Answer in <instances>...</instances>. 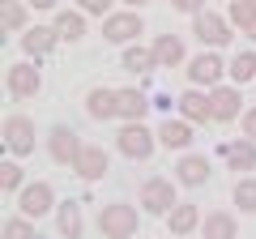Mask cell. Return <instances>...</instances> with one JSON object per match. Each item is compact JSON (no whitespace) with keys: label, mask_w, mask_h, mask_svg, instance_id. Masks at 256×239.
Returning <instances> with one entry per match:
<instances>
[{"label":"cell","mask_w":256,"mask_h":239,"mask_svg":"<svg viewBox=\"0 0 256 239\" xmlns=\"http://www.w3.org/2000/svg\"><path fill=\"white\" fill-rule=\"evenodd\" d=\"M239 120H244V137H248V141H256V107H248Z\"/></svg>","instance_id":"836d02e7"},{"label":"cell","mask_w":256,"mask_h":239,"mask_svg":"<svg viewBox=\"0 0 256 239\" xmlns=\"http://www.w3.org/2000/svg\"><path fill=\"white\" fill-rule=\"evenodd\" d=\"M248 38H252V43H256V26H252V30H248Z\"/></svg>","instance_id":"8d00e7d4"},{"label":"cell","mask_w":256,"mask_h":239,"mask_svg":"<svg viewBox=\"0 0 256 239\" xmlns=\"http://www.w3.org/2000/svg\"><path fill=\"white\" fill-rule=\"evenodd\" d=\"M222 158H226L230 171H256V141H248V137L226 141L222 146Z\"/></svg>","instance_id":"9a60e30c"},{"label":"cell","mask_w":256,"mask_h":239,"mask_svg":"<svg viewBox=\"0 0 256 239\" xmlns=\"http://www.w3.org/2000/svg\"><path fill=\"white\" fill-rule=\"evenodd\" d=\"M150 52H154V60H158V68H180L184 64V38L180 34H158L154 43H150Z\"/></svg>","instance_id":"5bb4252c"},{"label":"cell","mask_w":256,"mask_h":239,"mask_svg":"<svg viewBox=\"0 0 256 239\" xmlns=\"http://www.w3.org/2000/svg\"><path fill=\"white\" fill-rule=\"evenodd\" d=\"M116 146H120V154H124L128 162H146V158L154 154V146H158V132H150L146 124H124V128L116 132Z\"/></svg>","instance_id":"7a4b0ae2"},{"label":"cell","mask_w":256,"mask_h":239,"mask_svg":"<svg viewBox=\"0 0 256 239\" xmlns=\"http://www.w3.org/2000/svg\"><path fill=\"white\" fill-rule=\"evenodd\" d=\"M196 222H201V214H196V205H188V201H180L171 214H166V226H171L175 235H192Z\"/></svg>","instance_id":"cb8c5ba5"},{"label":"cell","mask_w":256,"mask_h":239,"mask_svg":"<svg viewBox=\"0 0 256 239\" xmlns=\"http://www.w3.org/2000/svg\"><path fill=\"white\" fill-rule=\"evenodd\" d=\"M4 150L13 158H26L34 150V120L30 116H9L4 120Z\"/></svg>","instance_id":"ba28073f"},{"label":"cell","mask_w":256,"mask_h":239,"mask_svg":"<svg viewBox=\"0 0 256 239\" xmlns=\"http://www.w3.org/2000/svg\"><path fill=\"white\" fill-rule=\"evenodd\" d=\"M73 171L82 175L86 184L102 180V175H107V150H102V146H82V158H77V166H73Z\"/></svg>","instance_id":"2e32d148"},{"label":"cell","mask_w":256,"mask_h":239,"mask_svg":"<svg viewBox=\"0 0 256 239\" xmlns=\"http://www.w3.org/2000/svg\"><path fill=\"white\" fill-rule=\"evenodd\" d=\"M235 210L256 214V180H252V175H244V180L235 184Z\"/></svg>","instance_id":"f1b7e54d"},{"label":"cell","mask_w":256,"mask_h":239,"mask_svg":"<svg viewBox=\"0 0 256 239\" xmlns=\"http://www.w3.org/2000/svg\"><path fill=\"white\" fill-rule=\"evenodd\" d=\"M56 43H60L56 26H30V30H22V52H26L30 60H43V56H52Z\"/></svg>","instance_id":"8fae6325"},{"label":"cell","mask_w":256,"mask_h":239,"mask_svg":"<svg viewBox=\"0 0 256 239\" xmlns=\"http://www.w3.org/2000/svg\"><path fill=\"white\" fill-rule=\"evenodd\" d=\"M175 205H180V196H175V184L171 180H162V175H154V180H146L141 184V210L146 214H171Z\"/></svg>","instance_id":"5b68a950"},{"label":"cell","mask_w":256,"mask_h":239,"mask_svg":"<svg viewBox=\"0 0 256 239\" xmlns=\"http://www.w3.org/2000/svg\"><path fill=\"white\" fill-rule=\"evenodd\" d=\"M196 26H192V34L201 38V43H210V47H226L230 43V22L226 18H218V13H201V18H192Z\"/></svg>","instance_id":"7c38bea8"},{"label":"cell","mask_w":256,"mask_h":239,"mask_svg":"<svg viewBox=\"0 0 256 239\" xmlns=\"http://www.w3.org/2000/svg\"><path fill=\"white\" fill-rule=\"evenodd\" d=\"M4 82H9V94H13V98H34L38 86H43V77H38V68L30 64V60H18V64H9Z\"/></svg>","instance_id":"9c48e42d"},{"label":"cell","mask_w":256,"mask_h":239,"mask_svg":"<svg viewBox=\"0 0 256 239\" xmlns=\"http://www.w3.org/2000/svg\"><path fill=\"white\" fill-rule=\"evenodd\" d=\"M230 26H239V30L256 26V0H230Z\"/></svg>","instance_id":"83f0119b"},{"label":"cell","mask_w":256,"mask_h":239,"mask_svg":"<svg viewBox=\"0 0 256 239\" xmlns=\"http://www.w3.org/2000/svg\"><path fill=\"white\" fill-rule=\"evenodd\" d=\"M171 4L180 13H188V18H201V13H205V0H171Z\"/></svg>","instance_id":"d6a6232c"},{"label":"cell","mask_w":256,"mask_h":239,"mask_svg":"<svg viewBox=\"0 0 256 239\" xmlns=\"http://www.w3.org/2000/svg\"><path fill=\"white\" fill-rule=\"evenodd\" d=\"M184 73H188V86H192V90H218L226 64H222V56L205 52V56H196V60H188V68H184Z\"/></svg>","instance_id":"277c9868"},{"label":"cell","mask_w":256,"mask_h":239,"mask_svg":"<svg viewBox=\"0 0 256 239\" xmlns=\"http://www.w3.org/2000/svg\"><path fill=\"white\" fill-rule=\"evenodd\" d=\"M180 116L188 120V124H205V120H214V116H210V94L188 86V94L180 98Z\"/></svg>","instance_id":"ffe728a7"},{"label":"cell","mask_w":256,"mask_h":239,"mask_svg":"<svg viewBox=\"0 0 256 239\" xmlns=\"http://www.w3.org/2000/svg\"><path fill=\"white\" fill-rule=\"evenodd\" d=\"M52 26H56V34H60L64 43H77V38H86V13L82 9H60Z\"/></svg>","instance_id":"d6986e66"},{"label":"cell","mask_w":256,"mask_h":239,"mask_svg":"<svg viewBox=\"0 0 256 239\" xmlns=\"http://www.w3.org/2000/svg\"><path fill=\"white\" fill-rule=\"evenodd\" d=\"M137 226H141L137 210L124 205V201H111V205H102V210H98V230H102V239H132V235H137Z\"/></svg>","instance_id":"6da1fadb"},{"label":"cell","mask_w":256,"mask_h":239,"mask_svg":"<svg viewBox=\"0 0 256 239\" xmlns=\"http://www.w3.org/2000/svg\"><path fill=\"white\" fill-rule=\"evenodd\" d=\"M56 226L64 239H82V201H64L56 214Z\"/></svg>","instance_id":"603a6c76"},{"label":"cell","mask_w":256,"mask_h":239,"mask_svg":"<svg viewBox=\"0 0 256 239\" xmlns=\"http://www.w3.org/2000/svg\"><path fill=\"white\" fill-rule=\"evenodd\" d=\"M235 235H239V222L230 218L226 210L205 214V222H201V239H235Z\"/></svg>","instance_id":"7402d4cb"},{"label":"cell","mask_w":256,"mask_h":239,"mask_svg":"<svg viewBox=\"0 0 256 239\" xmlns=\"http://www.w3.org/2000/svg\"><path fill=\"white\" fill-rule=\"evenodd\" d=\"M0 30H4V34L30 30L26 26V4H22V0H0Z\"/></svg>","instance_id":"d4e9b609"},{"label":"cell","mask_w":256,"mask_h":239,"mask_svg":"<svg viewBox=\"0 0 256 239\" xmlns=\"http://www.w3.org/2000/svg\"><path fill=\"white\" fill-rule=\"evenodd\" d=\"M210 116H214V124H230V120L244 116V98H239L235 86H218V90H210Z\"/></svg>","instance_id":"30bf717a"},{"label":"cell","mask_w":256,"mask_h":239,"mask_svg":"<svg viewBox=\"0 0 256 239\" xmlns=\"http://www.w3.org/2000/svg\"><path fill=\"white\" fill-rule=\"evenodd\" d=\"M18 205H22V218H43V214H52V205H56V188L52 184H43V180H34V184H26L18 192Z\"/></svg>","instance_id":"52a82bcc"},{"label":"cell","mask_w":256,"mask_h":239,"mask_svg":"<svg viewBox=\"0 0 256 239\" xmlns=\"http://www.w3.org/2000/svg\"><path fill=\"white\" fill-rule=\"evenodd\" d=\"M77 9H82L86 18L94 13V18H102V22H107V18H111V0H77Z\"/></svg>","instance_id":"1f68e13d"},{"label":"cell","mask_w":256,"mask_h":239,"mask_svg":"<svg viewBox=\"0 0 256 239\" xmlns=\"http://www.w3.org/2000/svg\"><path fill=\"white\" fill-rule=\"evenodd\" d=\"M230 82L244 86V82H256V52H239L230 60Z\"/></svg>","instance_id":"4316f807"},{"label":"cell","mask_w":256,"mask_h":239,"mask_svg":"<svg viewBox=\"0 0 256 239\" xmlns=\"http://www.w3.org/2000/svg\"><path fill=\"white\" fill-rule=\"evenodd\" d=\"M184 239H188V235H184ZM192 239H196V235H192Z\"/></svg>","instance_id":"74e56055"},{"label":"cell","mask_w":256,"mask_h":239,"mask_svg":"<svg viewBox=\"0 0 256 239\" xmlns=\"http://www.w3.org/2000/svg\"><path fill=\"white\" fill-rule=\"evenodd\" d=\"M124 68L128 73H154L158 68V60H154V52H150V47H124Z\"/></svg>","instance_id":"484cf974"},{"label":"cell","mask_w":256,"mask_h":239,"mask_svg":"<svg viewBox=\"0 0 256 239\" xmlns=\"http://www.w3.org/2000/svg\"><path fill=\"white\" fill-rule=\"evenodd\" d=\"M124 4H132V9H137V4H150V0H124Z\"/></svg>","instance_id":"d590c367"},{"label":"cell","mask_w":256,"mask_h":239,"mask_svg":"<svg viewBox=\"0 0 256 239\" xmlns=\"http://www.w3.org/2000/svg\"><path fill=\"white\" fill-rule=\"evenodd\" d=\"M116 120H124V124H141V116L150 111V98L141 90H116Z\"/></svg>","instance_id":"e0dca14e"},{"label":"cell","mask_w":256,"mask_h":239,"mask_svg":"<svg viewBox=\"0 0 256 239\" xmlns=\"http://www.w3.org/2000/svg\"><path fill=\"white\" fill-rule=\"evenodd\" d=\"M82 146H86V141L77 137L68 124H56V128L47 132V154H52L60 166H77V158H82Z\"/></svg>","instance_id":"8992f818"},{"label":"cell","mask_w":256,"mask_h":239,"mask_svg":"<svg viewBox=\"0 0 256 239\" xmlns=\"http://www.w3.org/2000/svg\"><path fill=\"white\" fill-rule=\"evenodd\" d=\"M0 188H4V192H22V188H26V184H22V166L18 162L0 166Z\"/></svg>","instance_id":"4dcf8cb0"},{"label":"cell","mask_w":256,"mask_h":239,"mask_svg":"<svg viewBox=\"0 0 256 239\" xmlns=\"http://www.w3.org/2000/svg\"><path fill=\"white\" fill-rule=\"evenodd\" d=\"M116 90H107V86H94L90 94H86V111H90V120H116Z\"/></svg>","instance_id":"44dd1931"},{"label":"cell","mask_w":256,"mask_h":239,"mask_svg":"<svg viewBox=\"0 0 256 239\" xmlns=\"http://www.w3.org/2000/svg\"><path fill=\"white\" fill-rule=\"evenodd\" d=\"M205 180H210V158H201V154H184L180 166H175V184H184V188H201Z\"/></svg>","instance_id":"4fadbf2b"},{"label":"cell","mask_w":256,"mask_h":239,"mask_svg":"<svg viewBox=\"0 0 256 239\" xmlns=\"http://www.w3.org/2000/svg\"><path fill=\"white\" fill-rule=\"evenodd\" d=\"M26 4H30V9H38V13H52L56 9V0H26Z\"/></svg>","instance_id":"e575fe53"},{"label":"cell","mask_w":256,"mask_h":239,"mask_svg":"<svg viewBox=\"0 0 256 239\" xmlns=\"http://www.w3.org/2000/svg\"><path fill=\"white\" fill-rule=\"evenodd\" d=\"M0 239H38V230H34V222H30V218H22V214H18V218L4 222Z\"/></svg>","instance_id":"f546056e"},{"label":"cell","mask_w":256,"mask_h":239,"mask_svg":"<svg viewBox=\"0 0 256 239\" xmlns=\"http://www.w3.org/2000/svg\"><path fill=\"white\" fill-rule=\"evenodd\" d=\"M141 34H146V22H141V13H132V9L111 13V18L102 22V38L116 43V47H132Z\"/></svg>","instance_id":"3957f363"},{"label":"cell","mask_w":256,"mask_h":239,"mask_svg":"<svg viewBox=\"0 0 256 239\" xmlns=\"http://www.w3.org/2000/svg\"><path fill=\"white\" fill-rule=\"evenodd\" d=\"M158 141L166 150H188L192 146V124L188 120H162L158 124Z\"/></svg>","instance_id":"ac0fdd59"}]
</instances>
